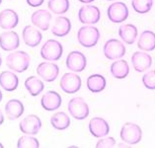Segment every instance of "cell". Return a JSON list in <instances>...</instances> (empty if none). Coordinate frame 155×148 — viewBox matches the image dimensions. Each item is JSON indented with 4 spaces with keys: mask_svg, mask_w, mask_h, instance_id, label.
Listing matches in <instances>:
<instances>
[{
    "mask_svg": "<svg viewBox=\"0 0 155 148\" xmlns=\"http://www.w3.org/2000/svg\"><path fill=\"white\" fill-rule=\"evenodd\" d=\"M31 63V58L29 54L24 51H16L11 52L6 58V65L12 71L22 73L26 71Z\"/></svg>",
    "mask_w": 155,
    "mask_h": 148,
    "instance_id": "6da1fadb",
    "label": "cell"
},
{
    "mask_svg": "<svg viewBox=\"0 0 155 148\" xmlns=\"http://www.w3.org/2000/svg\"><path fill=\"white\" fill-rule=\"evenodd\" d=\"M101 34L99 29L93 25H84L78 30L77 41L83 48H93L98 44Z\"/></svg>",
    "mask_w": 155,
    "mask_h": 148,
    "instance_id": "7a4b0ae2",
    "label": "cell"
},
{
    "mask_svg": "<svg viewBox=\"0 0 155 148\" xmlns=\"http://www.w3.org/2000/svg\"><path fill=\"white\" fill-rule=\"evenodd\" d=\"M120 137L128 145H135L141 141L142 130L134 123H126L120 128Z\"/></svg>",
    "mask_w": 155,
    "mask_h": 148,
    "instance_id": "3957f363",
    "label": "cell"
},
{
    "mask_svg": "<svg viewBox=\"0 0 155 148\" xmlns=\"http://www.w3.org/2000/svg\"><path fill=\"white\" fill-rule=\"evenodd\" d=\"M67 110L70 116L77 120H83L87 119L90 113V109L86 101L81 97H73L70 99L67 105Z\"/></svg>",
    "mask_w": 155,
    "mask_h": 148,
    "instance_id": "277c9868",
    "label": "cell"
},
{
    "mask_svg": "<svg viewBox=\"0 0 155 148\" xmlns=\"http://www.w3.org/2000/svg\"><path fill=\"white\" fill-rule=\"evenodd\" d=\"M63 54L62 44L56 40H48L41 48V58L48 61H56L61 58Z\"/></svg>",
    "mask_w": 155,
    "mask_h": 148,
    "instance_id": "5b68a950",
    "label": "cell"
},
{
    "mask_svg": "<svg viewBox=\"0 0 155 148\" xmlns=\"http://www.w3.org/2000/svg\"><path fill=\"white\" fill-rule=\"evenodd\" d=\"M59 86L64 93L75 94L80 90L82 86L81 77L76 74V72L64 73L59 81Z\"/></svg>",
    "mask_w": 155,
    "mask_h": 148,
    "instance_id": "8992f818",
    "label": "cell"
},
{
    "mask_svg": "<svg viewBox=\"0 0 155 148\" xmlns=\"http://www.w3.org/2000/svg\"><path fill=\"white\" fill-rule=\"evenodd\" d=\"M107 15L109 20L115 23V24H120L127 20L130 15V11L126 3L116 1L113 2L107 9Z\"/></svg>",
    "mask_w": 155,
    "mask_h": 148,
    "instance_id": "52a82bcc",
    "label": "cell"
},
{
    "mask_svg": "<svg viewBox=\"0 0 155 148\" xmlns=\"http://www.w3.org/2000/svg\"><path fill=\"white\" fill-rule=\"evenodd\" d=\"M103 52L106 58H108L110 60H116L122 58L126 54L127 49L124 44L120 40L110 39L104 44Z\"/></svg>",
    "mask_w": 155,
    "mask_h": 148,
    "instance_id": "ba28073f",
    "label": "cell"
},
{
    "mask_svg": "<svg viewBox=\"0 0 155 148\" xmlns=\"http://www.w3.org/2000/svg\"><path fill=\"white\" fill-rule=\"evenodd\" d=\"M78 19L84 25L97 24L101 19V11L95 5L85 4L78 11Z\"/></svg>",
    "mask_w": 155,
    "mask_h": 148,
    "instance_id": "9c48e42d",
    "label": "cell"
},
{
    "mask_svg": "<svg viewBox=\"0 0 155 148\" xmlns=\"http://www.w3.org/2000/svg\"><path fill=\"white\" fill-rule=\"evenodd\" d=\"M66 67L72 72H82L87 66V58L84 54L79 51H70L66 56Z\"/></svg>",
    "mask_w": 155,
    "mask_h": 148,
    "instance_id": "30bf717a",
    "label": "cell"
},
{
    "mask_svg": "<svg viewBox=\"0 0 155 148\" xmlns=\"http://www.w3.org/2000/svg\"><path fill=\"white\" fill-rule=\"evenodd\" d=\"M19 128L24 134L36 135L41 128V120L36 115H29L20 121Z\"/></svg>",
    "mask_w": 155,
    "mask_h": 148,
    "instance_id": "8fae6325",
    "label": "cell"
},
{
    "mask_svg": "<svg viewBox=\"0 0 155 148\" xmlns=\"http://www.w3.org/2000/svg\"><path fill=\"white\" fill-rule=\"evenodd\" d=\"M37 74L46 82H54L59 74V67L52 62H41L37 67Z\"/></svg>",
    "mask_w": 155,
    "mask_h": 148,
    "instance_id": "7c38bea8",
    "label": "cell"
},
{
    "mask_svg": "<svg viewBox=\"0 0 155 148\" xmlns=\"http://www.w3.org/2000/svg\"><path fill=\"white\" fill-rule=\"evenodd\" d=\"M88 127L90 133L96 138L107 136L110 132V126L108 121L100 117H95L90 120Z\"/></svg>",
    "mask_w": 155,
    "mask_h": 148,
    "instance_id": "4fadbf2b",
    "label": "cell"
},
{
    "mask_svg": "<svg viewBox=\"0 0 155 148\" xmlns=\"http://www.w3.org/2000/svg\"><path fill=\"white\" fill-rule=\"evenodd\" d=\"M62 103L61 96L56 91H48L41 99V105L48 112L56 111Z\"/></svg>",
    "mask_w": 155,
    "mask_h": 148,
    "instance_id": "5bb4252c",
    "label": "cell"
},
{
    "mask_svg": "<svg viewBox=\"0 0 155 148\" xmlns=\"http://www.w3.org/2000/svg\"><path fill=\"white\" fill-rule=\"evenodd\" d=\"M131 63L135 71L144 72L152 65V58L145 51H135L131 55Z\"/></svg>",
    "mask_w": 155,
    "mask_h": 148,
    "instance_id": "9a60e30c",
    "label": "cell"
},
{
    "mask_svg": "<svg viewBox=\"0 0 155 148\" xmlns=\"http://www.w3.org/2000/svg\"><path fill=\"white\" fill-rule=\"evenodd\" d=\"M20 45V38L16 32L7 31L0 34V48L5 51H12Z\"/></svg>",
    "mask_w": 155,
    "mask_h": 148,
    "instance_id": "2e32d148",
    "label": "cell"
},
{
    "mask_svg": "<svg viewBox=\"0 0 155 148\" xmlns=\"http://www.w3.org/2000/svg\"><path fill=\"white\" fill-rule=\"evenodd\" d=\"M51 14L48 10L38 9L31 16L32 24L41 31H48L51 21Z\"/></svg>",
    "mask_w": 155,
    "mask_h": 148,
    "instance_id": "e0dca14e",
    "label": "cell"
},
{
    "mask_svg": "<svg viewBox=\"0 0 155 148\" xmlns=\"http://www.w3.org/2000/svg\"><path fill=\"white\" fill-rule=\"evenodd\" d=\"M22 38H23L24 43L30 48H36L38 47L41 40H43V35L38 30L35 26L28 25L23 29L22 32Z\"/></svg>",
    "mask_w": 155,
    "mask_h": 148,
    "instance_id": "ac0fdd59",
    "label": "cell"
},
{
    "mask_svg": "<svg viewBox=\"0 0 155 148\" xmlns=\"http://www.w3.org/2000/svg\"><path fill=\"white\" fill-rule=\"evenodd\" d=\"M19 24V16L13 9H4L0 12V27L3 30H12Z\"/></svg>",
    "mask_w": 155,
    "mask_h": 148,
    "instance_id": "d6986e66",
    "label": "cell"
},
{
    "mask_svg": "<svg viewBox=\"0 0 155 148\" xmlns=\"http://www.w3.org/2000/svg\"><path fill=\"white\" fill-rule=\"evenodd\" d=\"M71 31V22L65 16H58L55 18L51 28L52 35L62 38L67 36Z\"/></svg>",
    "mask_w": 155,
    "mask_h": 148,
    "instance_id": "ffe728a7",
    "label": "cell"
},
{
    "mask_svg": "<svg viewBox=\"0 0 155 148\" xmlns=\"http://www.w3.org/2000/svg\"><path fill=\"white\" fill-rule=\"evenodd\" d=\"M25 108L23 103L18 99H11L5 105L6 117L10 120H15L19 119L24 113Z\"/></svg>",
    "mask_w": 155,
    "mask_h": 148,
    "instance_id": "44dd1931",
    "label": "cell"
},
{
    "mask_svg": "<svg viewBox=\"0 0 155 148\" xmlns=\"http://www.w3.org/2000/svg\"><path fill=\"white\" fill-rule=\"evenodd\" d=\"M138 31L137 26L134 24H123L119 28V36L124 43L127 44H134L137 39Z\"/></svg>",
    "mask_w": 155,
    "mask_h": 148,
    "instance_id": "7402d4cb",
    "label": "cell"
},
{
    "mask_svg": "<svg viewBox=\"0 0 155 148\" xmlns=\"http://www.w3.org/2000/svg\"><path fill=\"white\" fill-rule=\"evenodd\" d=\"M0 86L7 92H12L18 88L19 78L12 71H2L0 73Z\"/></svg>",
    "mask_w": 155,
    "mask_h": 148,
    "instance_id": "603a6c76",
    "label": "cell"
},
{
    "mask_svg": "<svg viewBox=\"0 0 155 148\" xmlns=\"http://www.w3.org/2000/svg\"><path fill=\"white\" fill-rule=\"evenodd\" d=\"M137 48L142 51H152L155 49V33L149 30L143 31L137 41Z\"/></svg>",
    "mask_w": 155,
    "mask_h": 148,
    "instance_id": "cb8c5ba5",
    "label": "cell"
},
{
    "mask_svg": "<svg viewBox=\"0 0 155 148\" xmlns=\"http://www.w3.org/2000/svg\"><path fill=\"white\" fill-rule=\"evenodd\" d=\"M112 76L116 79H124L130 74V65L127 60L119 59L114 61L110 66Z\"/></svg>",
    "mask_w": 155,
    "mask_h": 148,
    "instance_id": "d4e9b609",
    "label": "cell"
},
{
    "mask_svg": "<svg viewBox=\"0 0 155 148\" xmlns=\"http://www.w3.org/2000/svg\"><path fill=\"white\" fill-rule=\"evenodd\" d=\"M87 88L92 93H100L104 91L107 86L106 78L101 74H92L87 78Z\"/></svg>",
    "mask_w": 155,
    "mask_h": 148,
    "instance_id": "484cf974",
    "label": "cell"
},
{
    "mask_svg": "<svg viewBox=\"0 0 155 148\" xmlns=\"http://www.w3.org/2000/svg\"><path fill=\"white\" fill-rule=\"evenodd\" d=\"M25 88L33 97H37L45 89L44 82L37 76H29L25 81Z\"/></svg>",
    "mask_w": 155,
    "mask_h": 148,
    "instance_id": "4316f807",
    "label": "cell"
},
{
    "mask_svg": "<svg viewBox=\"0 0 155 148\" xmlns=\"http://www.w3.org/2000/svg\"><path fill=\"white\" fill-rule=\"evenodd\" d=\"M51 123L54 128L58 130H64L70 126V119L64 112H58L51 117Z\"/></svg>",
    "mask_w": 155,
    "mask_h": 148,
    "instance_id": "83f0119b",
    "label": "cell"
},
{
    "mask_svg": "<svg viewBox=\"0 0 155 148\" xmlns=\"http://www.w3.org/2000/svg\"><path fill=\"white\" fill-rule=\"evenodd\" d=\"M69 0H48V7L52 13L62 15L69 10Z\"/></svg>",
    "mask_w": 155,
    "mask_h": 148,
    "instance_id": "f1b7e54d",
    "label": "cell"
},
{
    "mask_svg": "<svg viewBox=\"0 0 155 148\" xmlns=\"http://www.w3.org/2000/svg\"><path fill=\"white\" fill-rule=\"evenodd\" d=\"M131 6L138 14H146L153 6V0H132Z\"/></svg>",
    "mask_w": 155,
    "mask_h": 148,
    "instance_id": "f546056e",
    "label": "cell"
},
{
    "mask_svg": "<svg viewBox=\"0 0 155 148\" xmlns=\"http://www.w3.org/2000/svg\"><path fill=\"white\" fill-rule=\"evenodd\" d=\"M18 148H39L40 142L34 135L26 134L21 136L17 141Z\"/></svg>",
    "mask_w": 155,
    "mask_h": 148,
    "instance_id": "4dcf8cb0",
    "label": "cell"
},
{
    "mask_svg": "<svg viewBox=\"0 0 155 148\" xmlns=\"http://www.w3.org/2000/svg\"><path fill=\"white\" fill-rule=\"evenodd\" d=\"M142 84L146 89L155 90V69L147 71L142 76Z\"/></svg>",
    "mask_w": 155,
    "mask_h": 148,
    "instance_id": "1f68e13d",
    "label": "cell"
},
{
    "mask_svg": "<svg viewBox=\"0 0 155 148\" xmlns=\"http://www.w3.org/2000/svg\"><path fill=\"white\" fill-rule=\"evenodd\" d=\"M116 139L112 136H104L96 143V148H111L116 146Z\"/></svg>",
    "mask_w": 155,
    "mask_h": 148,
    "instance_id": "d6a6232c",
    "label": "cell"
},
{
    "mask_svg": "<svg viewBox=\"0 0 155 148\" xmlns=\"http://www.w3.org/2000/svg\"><path fill=\"white\" fill-rule=\"evenodd\" d=\"M27 4L34 8H37V7H40L43 3L45 2V0H26Z\"/></svg>",
    "mask_w": 155,
    "mask_h": 148,
    "instance_id": "836d02e7",
    "label": "cell"
},
{
    "mask_svg": "<svg viewBox=\"0 0 155 148\" xmlns=\"http://www.w3.org/2000/svg\"><path fill=\"white\" fill-rule=\"evenodd\" d=\"M4 123V115H3V113H2V111L0 110V126Z\"/></svg>",
    "mask_w": 155,
    "mask_h": 148,
    "instance_id": "e575fe53",
    "label": "cell"
},
{
    "mask_svg": "<svg viewBox=\"0 0 155 148\" xmlns=\"http://www.w3.org/2000/svg\"><path fill=\"white\" fill-rule=\"evenodd\" d=\"M78 1L81 3H84V4H90V3H92L93 1H95V0H78Z\"/></svg>",
    "mask_w": 155,
    "mask_h": 148,
    "instance_id": "d590c367",
    "label": "cell"
},
{
    "mask_svg": "<svg viewBox=\"0 0 155 148\" xmlns=\"http://www.w3.org/2000/svg\"><path fill=\"white\" fill-rule=\"evenodd\" d=\"M118 146H119V147H127V146H128V144H127V143H126V144L120 143V144H119V145H118Z\"/></svg>",
    "mask_w": 155,
    "mask_h": 148,
    "instance_id": "8d00e7d4",
    "label": "cell"
},
{
    "mask_svg": "<svg viewBox=\"0 0 155 148\" xmlns=\"http://www.w3.org/2000/svg\"><path fill=\"white\" fill-rule=\"evenodd\" d=\"M2 99H3V94H2V92H1V90H0V102L2 101Z\"/></svg>",
    "mask_w": 155,
    "mask_h": 148,
    "instance_id": "74e56055",
    "label": "cell"
},
{
    "mask_svg": "<svg viewBox=\"0 0 155 148\" xmlns=\"http://www.w3.org/2000/svg\"><path fill=\"white\" fill-rule=\"evenodd\" d=\"M2 64V58H1V54H0V66H1Z\"/></svg>",
    "mask_w": 155,
    "mask_h": 148,
    "instance_id": "f35d334b",
    "label": "cell"
},
{
    "mask_svg": "<svg viewBox=\"0 0 155 148\" xmlns=\"http://www.w3.org/2000/svg\"><path fill=\"white\" fill-rule=\"evenodd\" d=\"M3 147H4V146H3V144L0 142V148H3Z\"/></svg>",
    "mask_w": 155,
    "mask_h": 148,
    "instance_id": "ab89813d",
    "label": "cell"
},
{
    "mask_svg": "<svg viewBox=\"0 0 155 148\" xmlns=\"http://www.w3.org/2000/svg\"><path fill=\"white\" fill-rule=\"evenodd\" d=\"M107 1H115V0H107Z\"/></svg>",
    "mask_w": 155,
    "mask_h": 148,
    "instance_id": "60d3db41",
    "label": "cell"
},
{
    "mask_svg": "<svg viewBox=\"0 0 155 148\" xmlns=\"http://www.w3.org/2000/svg\"><path fill=\"white\" fill-rule=\"evenodd\" d=\"M1 3H2V0H0V4H1Z\"/></svg>",
    "mask_w": 155,
    "mask_h": 148,
    "instance_id": "b9f144b4",
    "label": "cell"
}]
</instances>
